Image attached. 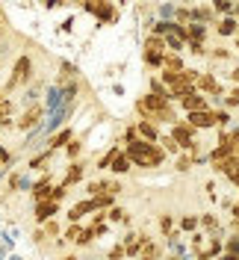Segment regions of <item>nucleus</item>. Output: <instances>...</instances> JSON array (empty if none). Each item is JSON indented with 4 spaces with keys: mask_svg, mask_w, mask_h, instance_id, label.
Segmentation results:
<instances>
[{
    "mask_svg": "<svg viewBox=\"0 0 239 260\" xmlns=\"http://www.w3.org/2000/svg\"><path fill=\"white\" fill-rule=\"evenodd\" d=\"M124 154L130 157L133 169H145V172H154V169H162L165 166V154L157 142H145V139H136L133 145L124 148Z\"/></svg>",
    "mask_w": 239,
    "mask_h": 260,
    "instance_id": "1",
    "label": "nucleus"
},
{
    "mask_svg": "<svg viewBox=\"0 0 239 260\" xmlns=\"http://www.w3.org/2000/svg\"><path fill=\"white\" fill-rule=\"evenodd\" d=\"M32 80V56L30 53H21L12 65V74H9V80L3 86V95H9V92H15L18 86H24V83Z\"/></svg>",
    "mask_w": 239,
    "mask_h": 260,
    "instance_id": "2",
    "label": "nucleus"
},
{
    "mask_svg": "<svg viewBox=\"0 0 239 260\" xmlns=\"http://www.w3.org/2000/svg\"><path fill=\"white\" fill-rule=\"evenodd\" d=\"M168 136H172V139L177 142V148H180V154H189L192 148H195V142H198V139H195V136H198V130H195V127H189V124H186V118H180L177 124H172V130H168Z\"/></svg>",
    "mask_w": 239,
    "mask_h": 260,
    "instance_id": "3",
    "label": "nucleus"
},
{
    "mask_svg": "<svg viewBox=\"0 0 239 260\" xmlns=\"http://www.w3.org/2000/svg\"><path fill=\"white\" fill-rule=\"evenodd\" d=\"M42 121H45V107H42V104H32L30 110H27V113H24V115L15 121V127L27 133V130L42 127Z\"/></svg>",
    "mask_w": 239,
    "mask_h": 260,
    "instance_id": "4",
    "label": "nucleus"
},
{
    "mask_svg": "<svg viewBox=\"0 0 239 260\" xmlns=\"http://www.w3.org/2000/svg\"><path fill=\"white\" fill-rule=\"evenodd\" d=\"M50 189H53V172H45L42 178L30 186L32 204H42V201H50Z\"/></svg>",
    "mask_w": 239,
    "mask_h": 260,
    "instance_id": "5",
    "label": "nucleus"
},
{
    "mask_svg": "<svg viewBox=\"0 0 239 260\" xmlns=\"http://www.w3.org/2000/svg\"><path fill=\"white\" fill-rule=\"evenodd\" d=\"M89 213H97L95 210V201H92V198H83V201H74V204L68 207L65 219H68V225H80Z\"/></svg>",
    "mask_w": 239,
    "mask_h": 260,
    "instance_id": "6",
    "label": "nucleus"
},
{
    "mask_svg": "<svg viewBox=\"0 0 239 260\" xmlns=\"http://www.w3.org/2000/svg\"><path fill=\"white\" fill-rule=\"evenodd\" d=\"M59 210H62V204H56V201H42V204H36V207H32V222L42 228L45 222L56 219Z\"/></svg>",
    "mask_w": 239,
    "mask_h": 260,
    "instance_id": "7",
    "label": "nucleus"
},
{
    "mask_svg": "<svg viewBox=\"0 0 239 260\" xmlns=\"http://www.w3.org/2000/svg\"><path fill=\"white\" fill-rule=\"evenodd\" d=\"M71 139H74V127H59L45 139V148H48L50 154H56V151H65V145H68Z\"/></svg>",
    "mask_w": 239,
    "mask_h": 260,
    "instance_id": "8",
    "label": "nucleus"
},
{
    "mask_svg": "<svg viewBox=\"0 0 239 260\" xmlns=\"http://www.w3.org/2000/svg\"><path fill=\"white\" fill-rule=\"evenodd\" d=\"M213 172H216V175H222L227 183H233V186L239 189V160H236V157H227V160L216 162V166H213Z\"/></svg>",
    "mask_w": 239,
    "mask_h": 260,
    "instance_id": "9",
    "label": "nucleus"
},
{
    "mask_svg": "<svg viewBox=\"0 0 239 260\" xmlns=\"http://www.w3.org/2000/svg\"><path fill=\"white\" fill-rule=\"evenodd\" d=\"M83 180H86V162L77 160V162H68V166H65V175H62L59 183H65V186L71 189V186H77Z\"/></svg>",
    "mask_w": 239,
    "mask_h": 260,
    "instance_id": "10",
    "label": "nucleus"
},
{
    "mask_svg": "<svg viewBox=\"0 0 239 260\" xmlns=\"http://www.w3.org/2000/svg\"><path fill=\"white\" fill-rule=\"evenodd\" d=\"M186 124L195 127V130H213V127H216L213 110H204V113H189V115H186Z\"/></svg>",
    "mask_w": 239,
    "mask_h": 260,
    "instance_id": "11",
    "label": "nucleus"
},
{
    "mask_svg": "<svg viewBox=\"0 0 239 260\" xmlns=\"http://www.w3.org/2000/svg\"><path fill=\"white\" fill-rule=\"evenodd\" d=\"M136 260H165V243H162V240H151V243H145Z\"/></svg>",
    "mask_w": 239,
    "mask_h": 260,
    "instance_id": "12",
    "label": "nucleus"
},
{
    "mask_svg": "<svg viewBox=\"0 0 239 260\" xmlns=\"http://www.w3.org/2000/svg\"><path fill=\"white\" fill-rule=\"evenodd\" d=\"M180 110L189 115V113H204V110H213V107H210V101L204 95H198V92H195V95H189L186 101H180Z\"/></svg>",
    "mask_w": 239,
    "mask_h": 260,
    "instance_id": "13",
    "label": "nucleus"
},
{
    "mask_svg": "<svg viewBox=\"0 0 239 260\" xmlns=\"http://www.w3.org/2000/svg\"><path fill=\"white\" fill-rule=\"evenodd\" d=\"M95 18L97 24H115L118 21V9L112 3H107V0H100V3H95Z\"/></svg>",
    "mask_w": 239,
    "mask_h": 260,
    "instance_id": "14",
    "label": "nucleus"
},
{
    "mask_svg": "<svg viewBox=\"0 0 239 260\" xmlns=\"http://www.w3.org/2000/svg\"><path fill=\"white\" fill-rule=\"evenodd\" d=\"M121 151H124V148H121V142H112V145L107 148V151H104V154H100V157H97L95 169H97V172H110L112 160H115V157H118V154H121Z\"/></svg>",
    "mask_w": 239,
    "mask_h": 260,
    "instance_id": "15",
    "label": "nucleus"
},
{
    "mask_svg": "<svg viewBox=\"0 0 239 260\" xmlns=\"http://www.w3.org/2000/svg\"><path fill=\"white\" fill-rule=\"evenodd\" d=\"M183 68H186V59H183V53H172V50H165V56H162V71L183 74Z\"/></svg>",
    "mask_w": 239,
    "mask_h": 260,
    "instance_id": "16",
    "label": "nucleus"
},
{
    "mask_svg": "<svg viewBox=\"0 0 239 260\" xmlns=\"http://www.w3.org/2000/svg\"><path fill=\"white\" fill-rule=\"evenodd\" d=\"M50 160H53V154L45 148L42 154H36V157H30V160H27V172H42V175H45V172H50V166H48Z\"/></svg>",
    "mask_w": 239,
    "mask_h": 260,
    "instance_id": "17",
    "label": "nucleus"
},
{
    "mask_svg": "<svg viewBox=\"0 0 239 260\" xmlns=\"http://www.w3.org/2000/svg\"><path fill=\"white\" fill-rule=\"evenodd\" d=\"M136 130H139V139L145 142H159L162 136V127H157L154 121H136Z\"/></svg>",
    "mask_w": 239,
    "mask_h": 260,
    "instance_id": "18",
    "label": "nucleus"
},
{
    "mask_svg": "<svg viewBox=\"0 0 239 260\" xmlns=\"http://www.w3.org/2000/svg\"><path fill=\"white\" fill-rule=\"evenodd\" d=\"M216 32H219L222 39H236V36H239V21L233 15H230V18H219Z\"/></svg>",
    "mask_w": 239,
    "mask_h": 260,
    "instance_id": "19",
    "label": "nucleus"
},
{
    "mask_svg": "<svg viewBox=\"0 0 239 260\" xmlns=\"http://www.w3.org/2000/svg\"><path fill=\"white\" fill-rule=\"evenodd\" d=\"M83 151H86V139H80V136H74V139H71V142H68V145H65V160L68 162H77L80 157H83Z\"/></svg>",
    "mask_w": 239,
    "mask_h": 260,
    "instance_id": "20",
    "label": "nucleus"
},
{
    "mask_svg": "<svg viewBox=\"0 0 239 260\" xmlns=\"http://www.w3.org/2000/svg\"><path fill=\"white\" fill-rule=\"evenodd\" d=\"M133 172V162H130V157L121 151L115 160H112V166H110V175H115V178H121V175H130Z\"/></svg>",
    "mask_w": 239,
    "mask_h": 260,
    "instance_id": "21",
    "label": "nucleus"
},
{
    "mask_svg": "<svg viewBox=\"0 0 239 260\" xmlns=\"http://www.w3.org/2000/svg\"><path fill=\"white\" fill-rule=\"evenodd\" d=\"M207 32H210V27H204V24H186V39L189 42H198V45H207Z\"/></svg>",
    "mask_w": 239,
    "mask_h": 260,
    "instance_id": "22",
    "label": "nucleus"
},
{
    "mask_svg": "<svg viewBox=\"0 0 239 260\" xmlns=\"http://www.w3.org/2000/svg\"><path fill=\"white\" fill-rule=\"evenodd\" d=\"M177 231H180V234H186V237H189V234H195V231H201V228H198V216H195V213H186V216H180V222H177Z\"/></svg>",
    "mask_w": 239,
    "mask_h": 260,
    "instance_id": "23",
    "label": "nucleus"
},
{
    "mask_svg": "<svg viewBox=\"0 0 239 260\" xmlns=\"http://www.w3.org/2000/svg\"><path fill=\"white\" fill-rule=\"evenodd\" d=\"M142 50H151V53H165V39H159L154 32H148L142 42Z\"/></svg>",
    "mask_w": 239,
    "mask_h": 260,
    "instance_id": "24",
    "label": "nucleus"
},
{
    "mask_svg": "<svg viewBox=\"0 0 239 260\" xmlns=\"http://www.w3.org/2000/svg\"><path fill=\"white\" fill-rule=\"evenodd\" d=\"M162 56H165V53H151V50H142L145 68H151V71H162Z\"/></svg>",
    "mask_w": 239,
    "mask_h": 260,
    "instance_id": "25",
    "label": "nucleus"
},
{
    "mask_svg": "<svg viewBox=\"0 0 239 260\" xmlns=\"http://www.w3.org/2000/svg\"><path fill=\"white\" fill-rule=\"evenodd\" d=\"M157 225H159V237L165 240V237H168V234L175 231V216H172V213H159Z\"/></svg>",
    "mask_w": 239,
    "mask_h": 260,
    "instance_id": "26",
    "label": "nucleus"
},
{
    "mask_svg": "<svg viewBox=\"0 0 239 260\" xmlns=\"http://www.w3.org/2000/svg\"><path fill=\"white\" fill-rule=\"evenodd\" d=\"M107 192V178L100 180H86V198H97V195Z\"/></svg>",
    "mask_w": 239,
    "mask_h": 260,
    "instance_id": "27",
    "label": "nucleus"
},
{
    "mask_svg": "<svg viewBox=\"0 0 239 260\" xmlns=\"http://www.w3.org/2000/svg\"><path fill=\"white\" fill-rule=\"evenodd\" d=\"M210 6H213V12L219 18H230L233 9H236V3H230V0H216V3H210Z\"/></svg>",
    "mask_w": 239,
    "mask_h": 260,
    "instance_id": "28",
    "label": "nucleus"
},
{
    "mask_svg": "<svg viewBox=\"0 0 239 260\" xmlns=\"http://www.w3.org/2000/svg\"><path fill=\"white\" fill-rule=\"evenodd\" d=\"M157 145L162 148V154H165V157H168V154H172V157H177V154H180L177 142L172 139V136H168V133H162V136H159V142H157Z\"/></svg>",
    "mask_w": 239,
    "mask_h": 260,
    "instance_id": "29",
    "label": "nucleus"
},
{
    "mask_svg": "<svg viewBox=\"0 0 239 260\" xmlns=\"http://www.w3.org/2000/svg\"><path fill=\"white\" fill-rule=\"evenodd\" d=\"M192 169H195V162H192L189 154H177V157H175V172H180V175H189Z\"/></svg>",
    "mask_w": 239,
    "mask_h": 260,
    "instance_id": "30",
    "label": "nucleus"
},
{
    "mask_svg": "<svg viewBox=\"0 0 239 260\" xmlns=\"http://www.w3.org/2000/svg\"><path fill=\"white\" fill-rule=\"evenodd\" d=\"M83 231H86V225H83V222H80V225H68V228H65V234H62V240H65V243H74V245H77V240L83 237Z\"/></svg>",
    "mask_w": 239,
    "mask_h": 260,
    "instance_id": "31",
    "label": "nucleus"
},
{
    "mask_svg": "<svg viewBox=\"0 0 239 260\" xmlns=\"http://www.w3.org/2000/svg\"><path fill=\"white\" fill-rule=\"evenodd\" d=\"M12 113H15V104H12L9 98H3V101H0V127H3V124H9Z\"/></svg>",
    "mask_w": 239,
    "mask_h": 260,
    "instance_id": "32",
    "label": "nucleus"
},
{
    "mask_svg": "<svg viewBox=\"0 0 239 260\" xmlns=\"http://www.w3.org/2000/svg\"><path fill=\"white\" fill-rule=\"evenodd\" d=\"M213 118H216V130H227L230 127V113L219 107V110H213Z\"/></svg>",
    "mask_w": 239,
    "mask_h": 260,
    "instance_id": "33",
    "label": "nucleus"
},
{
    "mask_svg": "<svg viewBox=\"0 0 239 260\" xmlns=\"http://www.w3.org/2000/svg\"><path fill=\"white\" fill-rule=\"evenodd\" d=\"M222 107L230 113V110H239V86H233L227 95H224V101H222Z\"/></svg>",
    "mask_w": 239,
    "mask_h": 260,
    "instance_id": "34",
    "label": "nucleus"
},
{
    "mask_svg": "<svg viewBox=\"0 0 239 260\" xmlns=\"http://www.w3.org/2000/svg\"><path fill=\"white\" fill-rule=\"evenodd\" d=\"M154 12H157V21H175V12H177V6H172V3H159L157 9H154Z\"/></svg>",
    "mask_w": 239,
    "mask_h": 260,
    "instance_id": "35",
    "label": "nucleus"
},
{
    "mask_svg": "<svg viewBox=\"0 0 239 260\" xmlns=\"http://www.w3.org/2000/svg\"><path fill=\"white\" fill-rule=\"evenodd\" d=\"M68 192H71V189H68L65 183H53V189H50V201H56V204H62L65 198H68Z\"/></svg>",
    "mask_w": 239,
    "mask_h": 260,
    "instance_id": "36",
    "label": "nucleus"
},
{
    "mask_svg": "<svg viewBox=\"0 0 239 260\" xmlns=\"http://www.w3.org/2000/svg\"><path fill=\"white\" fill-rule=\"evenodd\" d=\"M45 234H48V240H59V234H62V225H59V219H50V222H45Z\"/></svg>",
    "mask_w": 239,
    "mask_h": 260,
    "instance_id": "37",
    "label": "nucleus"
},
{
    "mask_svg": "<svg viewBox=\"0 0 239 260\" xmlns=\"http://www.w3.org/2000/svg\"><path fill=\"white\" fill-rule=\"evenodd\" d=\"M186 50H189L192 56H204V59L210 56V48L207 45H198V42H186Z\"/></svg>",
    "mask_w": 239,
    "mask_h": 260,
    "instance_id": "38",
    "label": "nucleus"
},
{
    "mask_svg": "<svg viewBox=\"0 0 239 260\" xmlns=\"http://www.w3.org/2000/svg\"><path fill=\"white\" fill-rule=\"evenodd\" d=\"M230 50L227 48H216V50H210V59H216V62H230Z\"/></svg>",
    "mask_w": 239,
    "mask_h": 260,
    "instance_id": "39",
    "label": "nucleus"
},
{
    "mask_svg": "<svg viewBox=\"0 0 239 260\" xmlns=\"http://www.w3.org/2000/svg\"><path fill=\"white\" fill-rule=\"evenodd\" d=\"M107 260H127V254H124V245L115 243L110 251H107Z\"/></svg>",
    "mask_w": 239,
    "mask_h": 260,
    "instance_id": "40",
    "label": "nucleus"
},
{
    "mask_svg": "<svg viewBox=\"0 0 239 260\" xmlns=\"http://www.w3.org/2000/svg\"><path fill=\"white\" fill-rule=\"evenodd\" d=\"M32 243H36V245H45V243H48V234H45V228H36V231H32Z\"/></svg>",
    "mask_w": 239,
    "mask_h": 260,
    "instance_id": "41",
    "label": "nucleus"
},
{
    "mask_svg": "<svg viewBox=\"0 0 239 260\" xmlns=\"http://www.w3.org/2000/svg\"><path fill=\"white\" fill-rule=\"evenodd\" d=\"M227 80L233 83V86H239V65H233V68L227 71Z\"/></svg>",
    "mask_w": 239,
    "mask_h": 260,
    "instance_id": "42",
    "label": "nucleus"
},
{
    "mask_svg": "<svg viewBox=\"0 0 239 260\" xmlns=\"http://www.w3.org/2000/svg\"><path fill=\"white\" fill-rule=\"evenodd\" d=\"M59 260H80V257H77V254H62Z\"/></svg>",
    "mask_w": 239,
    "mask_h": 260,
    "instance_id": "43",
    "label": "nucleus"
},
{
    "mask_svg": "<svg viewBox=\"0 0 239 260\" xmlns=\"http://www.w3.org/2000/svg\"><path fill=\"white\" fill-rule=\"evenodd\" d=\"M233 48H236V50H239V36H236V39H233Z\"/></svg>",
    "mask_w": 239,
    "mask_h": 260,
    "instance_id": "44",
    "label": "nucleus"
},
{
    "mask_svg": "<svg viewBox=\"0 0 239 260\" xmlns=\"http://www.w3.org/2000/svg\"><path fill=\"white\" fill-rule=\"evenodd\" d=\"M233 18H236V21H239V6H236V9H233Z\"/></svg>",
    "mask_w": 239,
    "mask_h": 260,
    "instance_id": "45",
    "label": "nucleus"
},
{
    "mask_svg": "<svg viewBox=\"0 0 239 260\" xmlns=\"http://www.w3.org/2000/svg\"><path fill=\"white\" fill-rule=\"evenodd\" d=\"M236 204H239V201H236Z\"/></svg>",
    "mask_w": 239,
    "mask_h": 260,
    "instance_id": "46",
    "label": "nucleus"
}]
</instances>
